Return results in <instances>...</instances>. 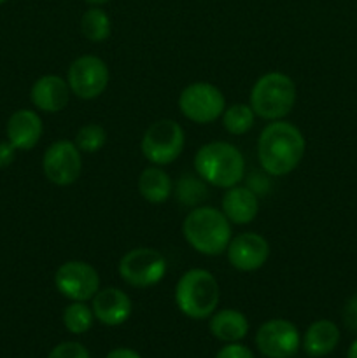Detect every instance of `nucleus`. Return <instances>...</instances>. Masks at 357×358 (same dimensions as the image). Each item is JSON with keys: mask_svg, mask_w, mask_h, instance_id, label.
<instances>
[{"mask_svg": "<svg viewBox=\"0 0 357 358\" xmlns=\"http://www.w3.org/2000/svg\"><path fill=\"white\" fill-rule=\"evenodd\" d=\"M340 331L332 322L317 320L308 327L303 339L304 352L310 357H326L338 346Z\"/></svg>", "mask_w": 357, "mask_h": 358, "instance_id": "18", "label": "nucleus"}, {"mask_svg": "<svg viewBox=\"0 0 357 358\" xmlns=\"http://www.w3.org/2000/svg\"><path fill=\"white\" fill-rule=\"evenodd\" d=\"M16 157V149L10 142H0V168H7L13 164Z\"/></svg>", "mask_w": 357, "mask_h": 358, "instance_id": "29", "label": "nucleus"}, {"mask_svg": "<svg viewBox=\"0 0 357 358\" xmlns=\"http://www.w3.org/2000/svg\"><path fill=\"white\" fill-rule=\"evenodd\" d=\"M139 187L140 196H142L146 201L154 203V205H160L164 203L172 196L174 191V184L170 180V175L164 170H161L160 166H149L140 173L139 177Z\"/></svg>", "mask_w": 357, "mask_h": 358, "instance_id": "20", "label": "nucleus"}, {"mask_svg": "<svg viewBox=\"0 0 357 358\" xmlns=\"http://www.w3.org/2000/svg\"><path fill=\"white\" fill-rule=\"evenodd\" d=\"M210 332L219 341L238 343L247 336L248 320L244 313L237 310L217 311L210 318Z\"/></svg>", "mask_w": 357, "mask_h": 358, "instance_id": "19", "label": "nucleus"}, {"mask_svg": "<svg viewBox=\"0 0 357 358\" xmlns=\"http://www.w3.org/2000/svg\"><path fill=\"white\" fill-rule=\"evenodd\" d=\"M70 91L80 100L98 98L108 86V69L98 56H80L69 66L66 77Z\"/></svg>", "mask_w": 357, "mask_h": 358, "instance_id": "10", "label": "nucleus"}, {"mask_svg": "<svg viewBox=\"0 0 357 358\" xmlns=\"http://www.w3.org/2000/svg\"><path fill=\"white\" fill-rule=\"evenodd\" d=\"M198 177L214 187L230 189L245 177V159L238 147L227 142H210L198 149L195 156Z\"/></svg>", "mask_w": 357, "mask_h": 358, "instance_id": "2", "label": "nucleus"}, {"mask_svg": "<svg viewBox=\"0 0 357 358\" xmlns=\"http://www.w3.org/2000/svg\"><path fill=\"white\" fill-rule=\"evenodd\" d=\"M227 261L238 271H255L262 268L270 257V245L261 234L241 233L231 238L226 248Z\"/></svg>", "mask_w": 357, "mask_h": 358, "instance_id": "13", "label": "nucleus"}, {"mask_svg": "<svg viewBox=\"0 0 357 358\" xmlns=\"http://www.w3.org/2000/svg\"><path fill=\"white\" fill-rule=\"evenodd\" d=\"M70 87L63 77L59 76H42L31 86L30 98L31 103L42 112H55L63 110L70 100Z\"/></svg>", "mask_w": 357, "mask_h": 358, "instance_id": "15", "label": "nucleus"}, {"mask_svg": "<svg viewBox=\"0 0 357 358\" xmlns=\"http://www.w3.org/2000/svg\"><path fill=\"white\" fill-rule=\"evenodd\" d=\"M119 276L135 289H147L163 280L167 273V259L154 248L140 247L125 254L119 261Z\"/></svg>", "mask_w": 357, "mask_h": 358, "instance_id": "7", "label": "nucleus"}, {"mask_svg": "<svg viewBox=\"0 0 357 358\" xmlns=\"http://www.w3.org/2000/svg\"><path fill=\"white\" fill-rule=\"evenodd\" d=\"M91 310H93L94 318L100 324L115 327V325H121L128 320L133 306L128 294L122 292L118 287H107V289L98 290L94 294Z\"/></svg>", "mask_w": 357, "mask_h": 358, "instance_id": "14", "label": "nucleus"}, {"mask_svg": "<svg viewBox=\"0 0 357 358\" xmlns=\"http://www.w3.org/2000/svg\"><path fill=\"white\" fill-rule=\"evenodd\" d=\"M80 31L91 42L107 41L112 31L111 17L100 7H90L80 17Z\"/></svg>", "mask_w": 357, "mask_h": 358, "instance_id": "21", "label": "nucleus"}, {"mask_svg": "<svg viewBox=\"0 0 357 358\" xmlns=\"http://www.w3.org/2000/svg\"><path fill=\"white\" fill-rule=\"evenodd\" d=\"M220 117H223V124L224 128H226V131L238 136L245 135V133L254 126L255 114L254 110H252L251 105L234 103L231 105V107L224 108Z\"/></svg>", "mask_w": 357, "mask_h": 358, "instance_id": "22", "label": "nucleus"}, {"mask_svg": "<svg viewBox=\"0 0 357 358\" xmlns=\"http://www.w3.org/2000/svg\"><path fill=\"white\" fill-rule=\"evenodd\" d=\"M255 345L259 352L268 358H290L300 350L301 338L296 325L289 320L273 318L259 327Z\"/></svg>", "mask_w": 357, "mask_h": 358, "instance_id": "12", "label": "nucleus"}, {"mask_svg": "<svg viewBox=\"0 0 357 358\" xmlns=\"http://www.w3.org/2000/svg\"><path fill=\"white\" fill-rule=\"evenodd\" d=\"M216 358H254L251 350L244 345H237V343H230L224 346Z\"/></svg>", "mask_w": 357, "mask_h": 358, "instance_id": "28", "label": "nucleus"}, {"mask_svg": "<svg viewBox=\"0 0 357 358\" xmlns=\"http://www.w3.org/2000/svg\"><path fill=\"white\" fill-rule=\"evenodd\" d=\"M296 103V86L282 72H270L255 80L251 91V107L266 121H280Z\"/></svg>", "mask_w": 357, "mask_h": 358, "instance_id": "5", "label": "nucleus"}, {"mask_svg": "<svg viewBox=\"0 0 357 358\" xmlns=\"http://www.w3.org/2000/svg\"><path fill=\"white\" fill-rule=\"evenodd\" d=\"M42 131V119L38 117L37 112L21 108L14 112L7 121V140L14 145L16 150H30L41 140Z\"/></svg>", "mask_w": 357, "mask_h": 358, "instance_id": "16", "label": "nucleus"}, {"mask_svg": "<svg viewBox=\"0 0 357 358\" xmlns=\"http://www.w3.org/2000/svg\"><path fill=\"white\" fill-rule=\"evenodd\" d=\"M307 142L300 129L286 121H273L258 140V159L272 177H284L298 168L304 156Z\"/></svg>", "mask_w": 357, "mask_h": 358, "instance_id": "1", "label": "nucleus"}, {"mask_svg": "<svg viewBox=\"0 0 357 358\" xmlns=\"http://www.w3.org/2000/svg\"><path fill=\"white\" fill-rule=\"evenodd\" d=\"M93 310L88 304H84L83 301H72V304H69L63 311V325L72 334L88 332L93 327Z\"/></svg>", "mask_w": 357, "mask_h": 358, "instance_id": "23", "label": "nucleus"}, {"mask_svg": "<svg viewBox=\"0 0 357 358\" xmlns=\"http://www.w3.org/2000/svg\"><path fill=\"white\" fill-rule=\"evenodd\" d=\"M4 2H7V0H0V6H2V3H4Z\"/></svg>", "mask_w": 357, "mask_h": 358, "instance_id": "33", "label": "nucleus"}, {"mask_svg": "<svg viewBox=\"0 0 357 358\" xmlns=\"http://www.w3.org/2000/svg\"><path fill=\"white\" fill-rule=\"evenodd\" d=\"M86 2L91 3V6H102V3H107L111 0H86Z\"/></svg>", "mask_w": 357, "mask_h": 358, "instance_id": "32", "label": "nucleus"}, {"mask_svg": "<svg viewBox=\"0 0 357 358\" xmlns=\"http://www.w3.org/2000/svg\"><path fill=\"white\" fill-rule=\"evenodd\" d=\"M175 196H177L178 201L182 205L188 206H196L198 203H202L206 198V191L203 187V184L200 180L192 177H182L177 182V189H175Z\"/></svg>", "mask_w": 357, "mask_h": 358, "instance_id": "25", "label": "nucleus"}, {"mask_svg": "<svg viewBox=\"0 0 357 358\" xmlns=\"http://www.w3.org/2000/svg\"><path fill=\"white\" fill-rule=\"evenodd\" d=\"M48 358H90V353L80 343L66 341L56 346Z\"/></svg>", "mask_w": 357, "mask_h": 358, "instance_id": "26", "label": "nucleus"}, {"mask_svg": "<svg viewBox=\"0 0 357 358\" xmlns=\"http://www.w3.org/2000/svg\"><path fill=\"white\" fill-rule=\"evenodd\" d=\"M184 238L189 247L203 255H220L231 241V222L214 206H196L184 220Z\"/></svg>", "mask_w": 357, "mask_h": 358, "instance_id": "3", "label": "nucleus"}, {"mask_svg": "<svg viewBox=\"0 0 357 358\" xmlns=\"http://www.w3.org/2000/svg\"><path fill=\"white\" fill-rule=\"evenodd\" d=\"M105 142H107V133H105V129L100 124L91 122V124L83 126L77 131L76 142L74 143H76V147L80 152L93 154L98 152L105 145Z\"/></svg>", "mask_w": 357, "mask_h": 358, "instance_id": "24", "label": "nucleus"}, {"mask_svg": "<svg viewBox=\"0 0 357 358\" xmlns=\"http://www.w3.org/2000/svg\"><path fill=\"white\" fill-rule=\"evenodd\" d=\"M105 358H142V357L130 348H118V350H114V352L108 353Z\"/></svg>", "mask_w": 357, "mask_h": 358, "instance_id": "30", "label": "nucleus"}, {"mask_svg": "<svg viewBox=\"0 0 357 358\" xmlns=\"http://www.w3.org/2000/svg\"><path fill=\"white\" fill-rule=\"evenodd\" d=\"M220 299L219 283L206 269H189L175 285V304L192 320L209 318Z\"/></svg>", "mask_w": 357, "mask_h": 358, "instance_id": "4", "label": "nucleus"}, {"mask_svg": "<svg viewBox=\"0 0 357 358\" xmlns=\"http://www.w3.org/2000/svg\"><path fill=\"white\" fill-rule=\"evenodd\" d=\"M346 358H357V339L352 343V345H350L349 355H346Z\"/></svg>", "mask_w": 357, "mask_h": 358, "instance_id": "31", "label": "nucleus"}, {"mask_svg": "<svg viewBox=\"0 0 357 358\" xmlns=\"http://www.w3.org/2000/svg\"><path fill=\"white\" fill-rule=\"evenodd\" d=\"M55 287L66 299L86 303L100 290V276L88 262L69 261L56 269Z\"/></svg>", "mask_w": 357, "mask_h": 358, "instance_id": "9", "label": "nucleus"}, {"mask_svg": "<svg viewBox=\"0 0 357 358\" xmlns=\"http://www.w3.org/2000/svg\"><path fill=\"white\" fill-rule=\"evenodd\" d=\"M44 175L51 184L65 187L74 184L83 171V157L76 143L59 140L48 147L42 157Z\"/></svg>", "mask_w": 357, "mask_h": 358, "instance_id": "11", "label": "nucleus"}, {"mask_svg": "<svg viewBox=\"0 0 357 358\" xmlns=\"http://www.w3.org/2000/svg\"><path fill=\"white\" fill-rule=\"evenodd\" d=\"M343 324L346 325L349 331L357 334V294L345 303V308H343Z\"/></svg>", "mask_w": 357, "mask_h": 358, "instance_id": "27", "label": "nucleus"}, {"mask_svg": "<svg viewBox=\"0 0 357 358\" xmlns=\"http://www.w3.org/2000/svg\"><path fill=\"white\" fill-rule=\"evenodd\" d=\"M220 212L226 215L231 224L244 226L251 224L258 217L259 212V199L258 194L251 187H241V185H233L223 196V206Z\"/></svg>", "mask_w": 357, "mask_h": 358, "instance_id": "17", "label": "nucleus"}, {"mask_svg": "<svg viewBox=\"0 0 357 358\" xmlns=\"http://www.w3.org/2000/svg\"><path fill=\"white\" fill-rule=\"evenodd\" d=\"M184 129L174 119H160L146 129L140 149L146 159L156 166H164L177 159L184 149Z\"/></svg>", "mask_w": 357, "mask_h": 358, "instance_id": "6", "label": "nucleus"}, {"mask_svg": "<svg viewBox=\"0 0 357 358\" xmlns=\"http://www.w3.org/2000/svg\"><path fill=\"white\" fill-rule=\"evenodd\" d=\"M182 115L196 124H210L223 115L226 100L219 87L209 83H192L178 94Z\"/></svg>", "mask_w": 357, "mask_h": 358, "instance_id": "8", "label": "nucleus"}]
</instances>
